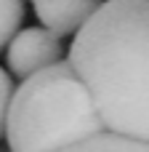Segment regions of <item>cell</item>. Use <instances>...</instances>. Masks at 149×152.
I'll list each match as a JSON object with an SVG mask.
<instances>
[{
	"instance_id": "8992f818",
	"label": "cell",
	"mask_w": 149,
	"mask_h": 152,
	"mask_svg": "<svg viewBox=\"0 0 149 152\" xmlns=\"http://www.w3.org/2000/svg\"><path fill=\"white\" fill-rule=\"evenodd\" d=\"M24 21V0H0V51L8 48Z\"/></svg>"
},
{
	"instance_id": "52a82bcc",
	"label": "cell",
	"mask_w": 149,
	"mask_h": 152,
	"mask_svg": "<svg viewBox=\"0 0 149 152\" xmlns=\"http://www.w3.org/2000/svg\"><path fill=\"white\" fill-rule=\"evenodd\" d=\"M11 96H13V80H11V72H5V69L0 67V139L5 136V115H8Z\"/></svg>"
},
{
	"instance_id": "7a4b0ae2",
	"label": "cell",
	"mask_w": 149,
	"mask_h": 152,
	"mask_svg": "<svg viewBox=\"0 0 149 152\" xmlns=\"http://www.w3.org/2000/svg\"><path fill=\"white\" fill-rule=\"evenodd\" d=\"M107 131L69 61L51 64L13 88L5 115L11 152H59Z\"/></svg>"
},
{
	"instance_id": "5b68a950",
	"label": "cell",
	"mask_w": 149,
	"mask_h": 152,
	"mask_svg": "<svg viewBox=\"0 0 149 152\" xmlns=\"http://www.w3.org/2000/svg\"><path fill=\"white\" fill-rule=\"evenodd\" d=\"M59 152H149V142H136L128 136H117L109 131H101L91 139H83L72 147H64Z\"/></svg>"
},
{
	"instance_id": "277c9868",
	"label": "cell",
	"mask_w": 149,
	"mask_h": 152,
	"mask_svg": "<svg viewBox=\"0 0 149 152\" xmlns=\"http://www.w3.org/2000/svg\"><path fill=\"white\" fill-rule=\"evenodd\" d=\"M37 21L56 37H75L99 8L96 0H37L32 3Z\"/></svg>"
},
{
	"instance_id": "3957f363",
	"label": "cell",
	"mask_w": 149,
	"mask_h": 152,
	"mask_svg": "<svg viewBox=\"0 0 149 152\" xmlns=\"http://www.w3.org/2000/svg\"><path fill=\"white\" fill-rule=\"evenodd\" d=\"M64 61V43L45 27H27L13 35V40L5 48V64L8 72L19 80H27L29 75Z\"/></svg>"
},
{
	"instance_id": "ba28073f",
	"label": "cell",
	"mask_w": 149,
	"mask_h": 152,
	"mask_svg": "<svg viewBox=\"0 0 149 152\" xmlns=\"http://www.w3.org/2000/svg\"><path fill=\"white\" fill-rule=\"evenodd\" d=\"M96 3H104V0H96Z\"/></svg>"
},
{
	"instance_id": "6da1fadb",
	"label": "cell",
	"mask_w": 149,
	"mask_h": 152,
	"mask_svg": "<svg viewBox=\"0 0 149 152\" xmlns=\"http://www.w3.org/2000/svg\"><path fill=\"white\" fill-rule=\"evenodd\" d=\"M67 61L109 134L149 142V0L99 3Z\"/></svg>"
},
{
	"instance_id": "9c48e42d",
	"label": "cell",
	"mask_w": 149,
	"mask_h": 152,
	"mask_svg": "<svg viewBox=\"0 0 149 152\" xmlns=\"http://www.w3.org/2000/svg\"><path fill=\"white\" fill-rule=\"evenodd\" d=\"M32 3H37V0H32Z\"/></svg>"
}]
</instances>
